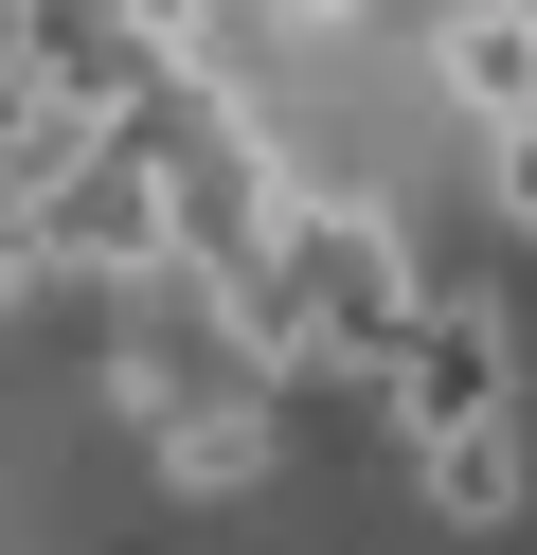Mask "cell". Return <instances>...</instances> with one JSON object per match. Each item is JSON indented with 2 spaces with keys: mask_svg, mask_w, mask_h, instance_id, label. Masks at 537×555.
<instances>
[{
  "mask_svg": "<svg viewBox=\"0 0 537 555\" xmlns=\"http://www.w3.org/2000/svg\"><path fill=\"white\" fill-rule=\"evenodd\" d=\"M233 323H251V359L269 376H376L394 359V323H412V251H394V216H358V197H286V233H269V269L233 287Z\"/></svg>",
  "mask_w": 537,
  "mask_h": 555,
  "instance_id": "cell-1",
  "label": "cell"
},
{
  "mask_svg": "<svg viewBox=\"0 0 537 555\" xmlns=\"http://www.w3.org/2000/svg\"><path fill=\"white\" fill-rule=\"evenodd\" d=\"M376 395H394V430H484V412H520V340H501V305L484 287H448L430 305L412 287V323H394V359H376Z\"/></svg>",
  "mask_w": 537,
  "mask_h": 555,
  "instance_id": "cell-2",
  "label": "cell"
},
{
  "mask_svg": "<svg viewBox=\"0 0 537 555\" xmlns=\"http://www.w3.org/2000/svg\"><path fill=\"white\" fill-rule=\"evenodd\" d=\"M143 430H162V483L179 502H251V483H269V395H179V412H143Z\"/></svg>",
  "mask_w": 537,
  "mask_h": 555,
  "instance_id": "cell-3",
  "label": "cell"
},
{
  "mask_svg": "<svg viewBox=\"0 0 537 555\" xmlns=\"http://www.w3.org/2000/svg\"><path fill=\"white\" fill-rule=\"evenodd\" d=\"M448 108L484 126V144L537 126V0H465V18H448Z\"/></svg>",
  "mask_w": 537,
  "mask_h": 555,
  "instance_id": "cell-4",
  "label": "cell"
},
{
  "mask_svg": "<svg viewBox=\"0 0 537 555\" xmlns=\"http://www.w3.org/2000/svg\"><path fill=\"white\" fill-rule=\"evenodd\" d=\"M18 54H36L54 90H90V108H126V90L162 73V54L126 37V0H18Z\"/></svg>",
  "mask_w": 537,
  "mask_h": 555,
  "instance_id": "cell-5",
  "label": "cell"
},
{
  "mask_svg": "<svg viewBox=\"0 0 537 555\" xmlns=\"http://www.w3.org/2000/svg\"><path fill=\"white\" fill-rule=\"evenodd\" d=\"M430 502H448V519H520V412H484V430H430Z\"/></svg>",
  "mask_w": 537,
  "mask_h": 555,
  "instance_id": "cell-6",
  "label": "cell"
},
{
  "mask_svg": "<svg viewBox=\"0 0 537 555\" xmlns=\"http://www.w3.org/2000/svg\"><path fill=\"white\" fill-rule=\"evenodd\" d=\"M126 37H143V54H197V37H215V0H126Z\"/></svg>",
  "mask_w": 537,
  "mask_h": 555,
  "instance_id": "cell-7",
  "label": "cell"
},
{
  "mask_svg": "<svg viewBox=\"0 0 537 555\" xmlns=\"http://www.w3.org/2000/svg\"><path fill=\"white\" fill-rule=\"evenodd\" d=\"M36 287H54V269H36V216L0 197V305H36Z\"/></svg>",
  "mask_w": 537,
  "mask_h": 555,
  "instance_id": "cell-8",
  "label": "cell"
},
{
  "mask_svg": "<svg viewBox=\"0 0 537 555\" xmlns=\"http://www.w3.org/2000/svg\"><path fill=\"white\" fill-rule=\"evenodd\" d=\"M501 216H537V126H501Z\"/></svg>",
  "mask_w": 537,
  "mask_h": 555,
  "instance_id": "cell-9",
  "label": "cell"
},
{
  "mask_svg": "<svg viewBox=\"0 0 537 555\" xmlns=\"http://www.w3.org/2000/svg\"><path fill=\"white\" fill-rule=\"evenodd\" d=\"M286 18H305V37H322V18H358V0H286Z\"/></svg>",
  "mask_w": 537,
  "mask_h": 555,
  "instance_id": "cell-10",
  "label": "cell"
}]
</instances>
